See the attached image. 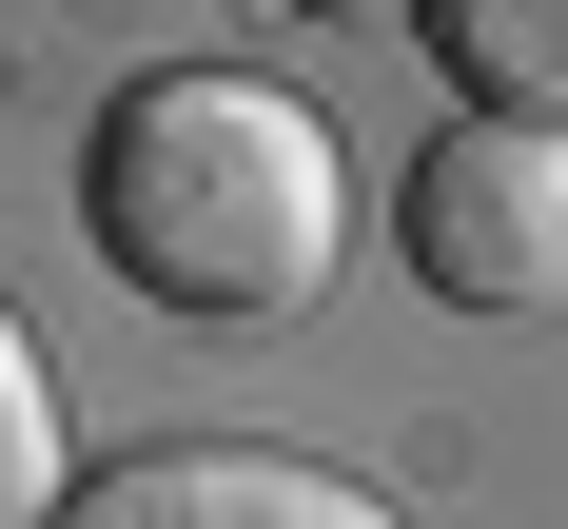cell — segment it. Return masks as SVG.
Masks as SVG:
<instances>
[{"instance_id":"cell-2","label":"cell","mask_w":568,"mask_h":529,"mask_svg":"<svg viewBox=\"0 0 568 529\" xmlns=\"http://www.w3.org/2000/svg\"><path fill=\"white\" fill-rule=\"evenodd\" d=\"M393 235H412V275L452 294V314H568V138L549 118H452L432 157H412V196H393Z\"/></svg>"},{"instance_id":"cell-3","label":"cell","mask_w":568,"mask_h":529,"mask_svg":"<svg viewBox=\"0 0 568 529\" xmlns=\"http://www.w3.org/2000/svg\"><path fill=\"white\" fill-rule=\"evenodd\" d=\"M59 529H393V490H353V470H314V451H118V470H79L59 490Z\"/></svg>"},{"instance_id":"cell-4","label":"cell","mask_w":568,"mask_h":529,"mask_svg":"<svg viewBox=\"0 0 568 529\" xmlns=\"http://www.w3.org/2000/svg\"><path fill=\"white\" fill-rule=\"evenodd\" d=\"M412 40L452 59V118H549L568 138V0H432Z\"/></svg>"},{"instance_id":"cell-1","label":"cell","mask_w":568,"mask_h":529,"mask_svg":"<svg viewBox=\"0 0 568 529\" xmlns=\"http://www.w3.org/2000/svg\"><path fill=\"white\" fill-rule=\"evenodd\" d=\"M79 216H99L138 314H176V334H294L334 294V255H353V157L255 59H158V79H118L99 157H79Z\"/></svg>"},{"instance_id":"cell-5","label":"cell","mask_w":568,"mask_h":529,"mask_svg":"<svg viewBox=\"0 0 568 529\" xmlns=\"http://www.w3.org/2000/svg\"><path fill=\"white\" fill-rule=\"evenodd\" d=\"M59 373H40V334H20V294H0V529H59Z\"/></svg>"},{"instance_id":"cell-6","label":"cell","mask_w":568,"mask_h":529,"mask_svg":"<svg viewBox=\"0 0 568 529\" xmlns=\"http://www.w3.org/2000/svg\"><path fill=\"white\" fill-rule=\"evenodd\" d=\"M314 20H432V0H314Z\"/></svg>"}]
</instances>
